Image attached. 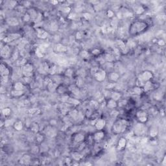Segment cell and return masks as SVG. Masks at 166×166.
Wrapping results in <instances>:
<instances>
[{"instance_id": "obj_1", "label": "cell", "mask_w": 166, "mask_h": 166, "mask_svg": "<svg viewBox=\"0 0 166 166\" xmlns=\"http://www.w3.org/2000/svg\"><path fill=\"white\" fill-rule=\"evenodd\" d=\"M148 27V24L144 21H136L132 23L129 28L131 35L134 36L141 34L145 31Z\"/></svg>"}, {"instance_id": "obj_2", "label": "cell", "mask_w": 166, "mask_h": 166, "mask_svg": "<svg viewBox=\"0 0 166 166\" xmlns=\"http://www.w3.org/2000/svg\"><path fill=\"white\" fill-rule=\"evenodd\" d=\"M127 127V123L125 120H118L115 121L112 128V132L115 134H121L125 131Z\"/></svg>"}, {"instance_id": "obj_3", "label": "cell", "mask_w": 166, "mask_h": 166, "mask_svg": "<svg viewBox=\"0 0 166 166\" xmlns=\"http://www.w3.org/2000/svg\"><path fill=\"white\" fill-rule=\"evenodd\" d=\"M93 76L95 79L99 82H103L106 77V73L105 70L101 69H97L94 72Z\"/></svg>"}, {"instance_id": "obj_4", "label": "cell", "mask_w": 166, "mask_h": 166, "mask_svg": "<svg viewBox=\"0 0 166 166\" xmlns=\"http://www.w3.org/2000/svg\"><path fill=\"white\" fill-rule=\"evenodd\" d=\"M33 72V66L29 63L25 64L22 67V73L26 77H30L32 76Z\"/></svg>"}, {"instance_id": "obj_5", "label": "cell", "mask_w": 166, "mask_h": 166, "mask_svg": "<svg viewBox=\"0 0 166 166\" xmlns=\"http://www.w3.org/2000/svg\"><path fill=\"white\" fill-rule=\"evenodd\" d=\"M136 117L139 123H145L148 120V115L144 110H139L136 113Z\"/></svg>"}, {"instance_id": "obj_6", "label": "cell", "mask_w": 166, "mask_h": 166, "mask_svg": "<svg viewBox=\"0 0 166 166\" xmlns=\"http://www.w3.org/2000/svg\"><path fill=\"white\" fill-rule=\"evenodd\" d=\"M139 77L145 82L149 81V80H151V79L153 77V73H152L151 71H144V72L140 75V77Z\"/></svg>"}, {"instance_id": "obj_7", "label": "cell", "mask_w": 166, "mask_h": 166, "mask_svg": "<svg viewBox=\"0 0 166 166\" xmlns=\"http://www.w3.org/2000/svg\"><path fill=\"white\" fill-rule=\"evenodd\" d=\"M0 70H1V75L2 77H9V75L10 74V71L9 68H7L6 65L4 63H2L0 66Z\"/></svg>"}, {"instance_id": "obj_8", "label": "cell", "mask_w": 166, "mask_h": 166, "mask_svg": "<svg viewBox=\"0 0 166 166\" xmlns=\"http://www.w3.org/2000/svg\"><path fill=\"white\" fill-rule=\"evenodd\" d=\"M104 136V132L102 130H101V131H98L97 132H95L93 135V139L96 141H99L103 139Z\"/></svg>"}, {"instance_id": "obj_9", "label": "cell", "mask_w": 166, "mask_h": 166, "mask_svg": "<svg viewBox=\"0 0 166 166\" xmlns=\"http://www.w3.org/2000/svg\"><path fill=\"white\" fill-rule=\"evenodd\" d=\"M1 55L3 58H7L10 56V49L8 45H5L4 48H2Z\"/></svg>"}, {"instance_id": "obj_10", "label": "cell", "mask_w": 166, "mask_h": 166, "mask_svg": "<svg viewBox=\"0 0 166 166\" xmlns=\"http://www.w3.org/2000/svg\"><path fill=\"white\" fill-rule=\"evenodd\" d=\"M106 125V121L104 120H97V122L95 124V127H96V129L97 131H101L103 130V128L105 127Z\"/></svg>"}, {"instance_id": "obj_11", "label": "cell", "mask_w": 166, "mask_h": 166, "mask_svg": "<svg viewBox=\"0 0 166 166\" xmlns=\"http://www.w3.org/2000/svg\"><path fill=\"white\" fill-rule=\"evenodd\" d=\"M106 106L109 109H116L118 105H117V102L116 101L110 98L109 100L107 101Z\"/></svg>"}, {"instance_id": "obj_12", "label": "cell", "mask_w": 166, "mask_h": 166, "mask_svg": "<svg viewBox=\"0 0 166 166\" xmlns=\"http://www.w3.org/2000/svg\"><path fill=\"white\" fill-rule=\"evenodd\" d=\"M108 77H109V80H110V81L115 82L120 79V75L118 73H115V72H111L109 74Z\"/></svg>"}, {"instance_id": "obj_13", "label": "cell", "mask_w": 166, "mask_h": 166, "mask_svg": "<svg viewBox=\"0 0 166 166\" xmlns=\"http://www.w3.org/2000/svg\"><path fill=\"white\" fill-rule=\"evenodd\" d=\"M127 139L125 138H121L118 141L117 143V148L120 150H123V149H125V147L127 145Z\"/></svg>"}, {"instance_id": "obj_14", "label": "cell", "mask_w": 166, "mask_h": 166, "mask_svg": "<svg viewBox=\"0 0 166 166\" xmlns=\"http://www.w3.org/2000/svg\"><path fill=\"white\" fill-rule=\"evenodd\" d=\"M13 128H14V130L17 131H21L23 128V124L22 121H21L20 120L15 121L14 125H13Z\"/></svg>"}, {"instance_id": "obj_15", "label": "cell", "mask_w": 166, "mask_h": 166, "mask_svg": "<svg viewBox=\"0 0 166 166\" xmlns=\"http://www.w3.org/2000/svg\"><path fill=\"white\" fill-rule=\"evenodd\" d=\"M19 37H20V35L18 34H10V35H9L8 37H7L5 38V39H4L5 42H11L14 41V40L17 39Z\"/></svg>"}, {"instance_id": "obj_16", "label": "cell", "mask_w": 166, "mask_h": 166, "mask_svg": "<svg viewBox=\"0 0 166 166\" xmlns=\"http://www.w3.org/2000/svg\"><path fill=\"white\" fill-rule=\"evenodd\" d=\"M154 88V85L152 83V82L151 80L149 81L145 82L144 85L143 86V89H144V91H150L151 90H152Z\"/></svg>"}, {"instance_id": "obj_17", "label": "cell", "mask_w": 166, "mask_h": 166, "mask_svg": "<svg viewBox=\"0 0 166 166\" xmlns=\"http://www.w3.org/2000/svg\"><path fill=\"white\" fill-rule=\"evenodd\" d=\"M144 123H138V125H137L135 129H134V132H135V133L137 135H139V134H141L144 132Z\"/></svg>"}, {"instance_id": "obj_18", "label": "cell", "mask_w": 166, "mask_h": 166, "mask_svg": "<svg viewBox=\"0 0 166 166\" xmlns=\"http://www.w3.org/2000/svg\"><path fill=\"white\" fill-rule=\"evenodd\" d=\"M79 88L78 87L77 85H72L69 88H68V90L72 92V93L75 95H79V93H80V90H79Z\"/></svg>"}, {"instance_id": "obj_19", "label": "cell", "mask_w": 166, "mask_h": 166, "mask_svg": "<svg viewBox=\"0 0 166 166\" xmlns=\"http://www.w3.org/2000/svg\"><path fill=\"white\" fill-rule=\"evenodd\" d=\"M73 139H74L75 142L80 143L85 140V136L83 135L82 134H80V133H77L74 136Z\"/></svg>"}, {"instance_id": "obj_20", "label": "cell", "mask_w": 166, "mask_h": 166, "mask_svg": "<svg viewBox=\"0 0 166 166\" xmlns=\"http://www.w3.org/2000/svg\"><path fill=\"white\" fill-rule=\"evenodd\" d=\"M7 23L9 24V26H18L19 24V21H18V20L15 18H9L7 20Z\"/></svg>"}, {"instance_id": "obj_21", "label": "cell", "mask_w": 166, "mask_h": 166, "mask_svg": "<svg viewBox=\"0 0 166 166\" xmlns=\"http://www.w3.org/2000/svg\"><path fill=\"white\" fill-rule=\"evenodd\" d=\"M37 35H38V38H42V39H45L48 37V33L44 30L40 29H38Z\"/></svg>"}, {"instance_id": "obj_22", "label": "cell", "mask_w": 166, "mask_h": 166, "mask_svg": "<svg viewBox=\"0 0 166 166\" xmlns=\"http://www.w3.org/2000/svg\"><path fill=\"white\" fill-rule=\"evenodd\" d=\"M13 88L15 90H23L25 88V85L21 82H16L14 84Z\"/></svg>"}, {"instance_id": "obj_23", "label": "cell", "mask_w": 166, "mask_h": 166, "mask_svg": "<svg viewBox=\"0 0 166 166\" xmlns=\"http://www.w3.org/2000/svg\"><path fill=\"white\" fill-rule=\"evenodd\" d=\"M57 85H56L55 82H53L51 81L49 82V84H48V88L49 91L51 92H53L55 90H56V88H57Z\"/></svg>"}, {"instance_id": "obj_24", "label": "cell", "mask_w": 166, "mask_h": 166, "mask_svg": "<svg viewBox=\"0 0 166 166\" xmlns=\"http://www.w3.org/2000/svg\"><path fill=\"white\" fill-rule=\"evenodd\" d=\"M121 96L119 92H114L113 93H111V96H110V98L114 99V100L116 101H118L119 100H120L121 99Z\"/></svg>"}, {"instance_id": "obj_25", "label": "cell", "mask_w": 166, "mask_h": 166, "mask_svg": "<svg viewBox=\"0 0 166 166\" xmlns=\"http://www.w3.org/2000/svg\"><path fill=\"white\" fill-rule=\"evenodd\" d=\"M55 51L56 52L58 53H61V52H64V51H66V47L64 46V45H61V44H58V45H56V47L55 48Z\"/></svg>"}, {"instance_id": "obj_26", "label": "cell", "mask_w": 166, "mask_h": 166, "mask_svg": "<svg viewBox=\"0 0 166 166\" xmlns=\"http://www.w3.org/2000/svg\"><path fill=\"white\" fill-rule=\"evenodd\" d=\"M143 92H144V89H143L142 87L137 86V87L134 88V92L137 95H140L141 93H143Z\"/></svg>"}, {"instance_id": "obj_27", "label": "cell", "mask_w": 166, "mask_h": 166, "mask_svg": "<svg viewBox=\"0 0 166 166\" xmlns=\"http://www.w3.org/2000/svg\"><path fill=\"white\" fill-rule=\"evenodd\" d=\"M11 113V110L10 108H5L3 110H2V114L5 116H9Z\"/></svg>"}, {"instance_id": "obj_28", "label": "cell", "mask_w": 166, "mask_h": 166, "mask_svg": "<svg viewBox=\"0 0 166 166\" xmlns=\"http://www.w3.org/2000/svg\"><path fill=\"white\" fill-rule=\"evenodd\" d=\"M31 131L34 133H38V131H39V127H38V124L33 123L31 126Z\"/></svg>"}, {"instance_id": "obj_29", "label": "cell", "mask_w": 166, "mask_h": 166, "mask_svg": "<svg viewBox=\"0 0 166 166\" xmlns=\"http://www.w3.org/2000/svg\"><path fill=\"white\" fill-rule=\"evenodd\" d=\"M23 93V90H14L12 92V94L13 95V96H16V97H18V96H21V95Z\"/></svg>"}, {"instance_id": "obj_30", "label": "cell", "mask_w": 166, "mask_h": 166, "mask_svg": "<svg viewBox=\"0 0 166 166\" xmlns=\"http://www.w3.org/2000/svg\"><path fill=\"white\" fill-rule=\"evenodd\" d=\"M64 74L66 77H72V75L73 74V71L71 68H68V69H66V72H64Z\"/></svg>"}, {"instance_id": "obj_31", "label": "cell", "mask_w": 166, "mask_h": 166, "mask_svg": "<svg viewBox=\"0 0 166 166\" xmlns=\"http://www.w3.org/2000/svg\"><path fill=\"white\" fill-rule=\"evenodd\" d=\"M30 160H31V158H30V156H29V155H23V156H22V158H21V162H25V163H27V162H29L30 161Z\"/></svg>"}, {"instance_id": "obj_32", "label": "cell", "mask_w": 166, "mask_h": 166, "mask_svg": "<svg viewBox=\"0 0 166 166\" xmlns=\"http://www.w3.org/2000/svg\"><path fill=\"white\" fill-rule=\"evenodd\" d=\"M150 136L151 137H155L158 134V131L155 128H152L150 130Z\"/></svg>"}, {"instance_id": "obj_33", "label": "cell", "mask_w": 166, "mask_h": 166, "mask_svg": "<svg viewBox=\"0 0 166 166\" xmlns=\"http://www.w3.org/2000/svg\"><path fill=\"white\" fill-rule=\"evenodd\" d=\"M72 156H73V159L75 160H79L81 158V156L79 153H73Z\"/></svg>"}, {"instance_id": "obj_34", "label": "cell", "mask_w": 166, "mask_h": 166, "mask_svg": "<svg viewBox=\"0 0 166 166\" xmlns=\"http://www.w3.org/2000/svg\"><path fill=\"white\" fill-rule=\"evenodd\" d=\"M37 141H38V143H41L42 141V140L44 139V137H43L42 135H41V134H38L37 136Z\"/></svg>"}, {"instance_id": "obj_35", "label": "cell", "mask_w": 166, "mask_h": 166, "mask_svg": "<svg viewBox=\"0 0 166 166\" xmlns=\"http://www.w3.org/2000/svg\"><path fill=\"white\" fill-rule=\"evenodd\" d=\"M100 50L99 49H97V48H95L92 51V53L93 54V55H98L100 54Z\"/></svg>"}, {"instance_id": "obj_36", "label": "cell", "mask_w": 166, "mask_h": 166, "mask_svg": "<svg viewBox=\"0 0 166 166\" xmlns=\"http://www.w3.org/2000/svg\"><path fill=\"white\" fill-rule=\"evenodd\" d=\"M79 82V84H77V86H78V87L79 88H81L82 86H83V81H82V80L81 79H77V83H78Z\"/></svg>"}, {"instance_id": "obj_37", "label": "cell", "mask_w": 166, "mask_h": 166, "mask_svg": "<svg viewBox=\"0 0 166 166\" xmlns=\"http://www.w3.org/2000/svg\"><path fill=\"white\" fill-rule=\"evenodd\" d=\"M23 18L25 21H29L31 20V16H30V15L29 14H26L23 16Z\"/></svg>"}, {"instance_id": "obj_38", "label": "cell", "mask_w": 166, "mask_h": 166, "mask_svg": "<svg viewBox=\"0 0 166 166\" xmlns=\"http://www.w3.org/2000/svg\"><path fill=\"white\" fill-rule=\"evenodd\" d=\"M107 16H108L109 18L113 17L114 16V12H113L112 10H108V12H107Z\"/></svg>"}, {"instance_id": "obj_39", "label": "cell", "mask_w": 166, "mask_h": 166, "mask_svg": "<svg viewBox=\"0 0 166 166\" xmlns=\"http://www.w3.org/2000/svg\"><path fill=\"white\" fill-rule=\"evenodd\" d=\"M82 34L81 32H78L77 33V38L78 39H80V38H82Z\"/></svg>"}]
</instances>
